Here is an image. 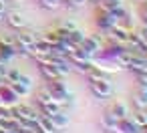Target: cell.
Wrapping results in <instances>:
<instances>
[{
    "instance_id": "cell-18",
    "label": "cell",
    "mask_w": 147,
    "mask_h": 133,
    "mask_svg": "<svg viewBox=\"0 0 147 133\" xmlns=\"http://www.w3.org/2000/svg\"><path fill=\"white\" fill-rule=\"evenodd\" d=\"M133 77H135V83H137V87H145V89H147V71L133 73Z\"/></svg>"
},
{
    "instance_id": "cell-17",
    "label": "cell",
    "mask_w": 147,
    "mask_h": 133,
    "mask_svg": "<svg viewBox=\"0 0 147 133\" xmlns=\"http://www.w3.org/2000/svg\"><path fill=\"white\" fill-rule=\"evenodd\" d=\"M20 71L18 69H14V67H8V71H6V75H4V81L6 83H16L18 79H20Z\"/></svg>"
},
{
    "instance_id": "cell-25",
    "label": "cell",
    "mask_w": 147,
    "mask_h": 133,
    "mask_svg": "<svg viewBox=\"0 0 147 133\" xmlns=\"http://www.w3.org/2000/svg\"><path fill=\"white\" fill-rule=\"evenodd\" d=\"M141 133H143V129H141Z\"/></svg>"
},
{
    "instance_id": "cell-1",
    "label": "cell",
    "mask_w": 147,
    "mask_h": 133,
    "mask_svg": "<svg viewBox=\"0 0 147 133\" xmlns=\"http://www.w3.org/2000/svg\"><path fill=\"white\" fill-rule=\"evenodd\" d=\"M89 91H91V95L95 97V99H109V97H113V83H111V79L105 75V77H101V79H97V81H89Z\"/></svg>"
},
{
    "instance_id": "cell-22",
    "label": "cell",
    "mask_w": 147,
    "mask_h": 133,
    "mask_svg": "<svg viewBox=\"0 0 147 133\" xmlns=\"http://www.w3.org/2000/svg\"><path fill=\"white\" fill-rule=\"evenodd\" d=\"M0 83H4V75H0Z\"/></svg>"
},
{
    "instance_id": "cell-7",
    "label": "cell",
    "mask_w": 147,
    "mask_h": 133,
    "mask_svg": "<svg viewBox=\"0 0 147 133\" xmlns=\"http://www.w3.org/2000/svg\"><path fill=\"white\" fill-rule=\"evenodd\" d=\"M131 30H133L131 26L117 22V24L107 32V36H109V38H113V41H117V43H121V45H125V43H127V38H129V34H131Z\"/></svg>"
},
{
    "instance_id": "cell-3",
    "label": "cell",
    "mask_w": 147,
    "mask_h": 133,
    "mask_svg": "<svg viewBox=\"0 0 147 133\" xmlns=\"http://www.w3.org/2000/svg\"><path fill=\"white\" fill-rule=\"evenodd\" d=\"M81 49H83L91 59H95V57L101 53V49H103V38H101L99 34H85V41L81 43Z\"/></svg>"
},
{
    "instance_id": "cell-20",
    "label": "cell",
    "mask_w": 147,
    "mask_h": 133,
    "mask_svg": "<svg viewBox=\"0 0 147 133\" xmlns=\"http://www.w3.org/2000/svg\"><path fill=\"white\" fill-rule=\"evenodd\" d=\"M139 18H141V24L147 26V6L141 4V10H139Z\"/></svg>"
},
{
    "instance_id": "cell-8",
    "label": "cell",
    "mask_w": 147,
    "mask_h": 133,
    "mask_svg": "<svg viewBox=\"0 0 147 133\" xmlns=\"http://www.w3.org/2000/svg\"><path fill=\"white\" fill-rule=\"evenodd\" d=\"M12 85V89L16 91V95L22 99V97H28L30 93H32V79L28 77V75H20V79L16 81V83H10Z\"/></svg>"
},
{
    "instance_id": "cell-9",
    "label": "cell",
    "mask_w": 147,
    "mask_h": 133,
    "mask_svg": "<svg viewBox=\"0 0 147 133\" xmlns=\"http://www.w3.org/2000/svg\"><path fill=\"white\" fill-rule=\"evenodd\" d=\"M38 71H40V75H42V79H45V81L65 79V77L61 75V71L57 69V65H55V63H42V65H38Z\"/></svg>"
},
{
    "instance_id": "cell-15",
    "label": "cell",
    "mask_w": 147,
    "mask_h": 133,
    "mask_svg": "<svg viewBox=\"0 0 147 133\" xmlns=\"http://www.w3.org/2000/svg\"><path fill=\"white\" fill-rule=\"evenodd\" d=\"M83 41H85V32H83L81 28H75V30L69 32V43H73L75 47H81Z\"/></svg>"
},
{
    "instance_id": "cell-11",
    "label": "cell",
    "mask_w": 147,
    "mask_h": 133,
    "mask_svg": "<svg viewBox=\"0 0 147 133\" xmlns=\"http://www.w3.org/2000/svg\"><path fill=\"white\" fill-rule=\"evenodd\" d=\"M51 121H53V125H55L57 131H63V129L69 127V113H67L65 109H61V111H57L55 115H51Z\"/></svg>"
},
{
    "instance_id": "cell-24",
    "label": "cell",
    "mask_w": 147,
    "mask_h": 133,
    "mask_svg": "<svg viewBox=\"0 0 147 133\" xmlns=\"http://www.w3.org/2000/svg\"><path fill=\"white\" fill-rule=\"evenodd\" d=\"M38 133H42V131H38Z\"/></svg>"
},
{
    "instance_id": "cell-16",
    "label": "cell",
    "mask_w": 147,
    "mask_h": 133,
    "mask_svg": "<svg viewBox=\"0 0 147 133\" xmlns=\"http://www.w3.org/2000/svg\"><path fill=\"white\" fill-rule=\"evenodd\" d=\"M36 2L40 4V8L45 10H59L63 6V0H36Z\"/></svg>"
},
{
    "instance_id": "cell-2",
    "label": "cell",
    "mask_w": 147,
    "mask_h": 133,
    "mask_svg": "<svg viewBox=\"0 0 147 133\" xmlns=\"http://www.w3.org/2000/svg\"><path fill=\"white\" fill-rule=\"evenodd\" d=\"M115 24H117V20H115L107 10H103V8L97 6V10H95V26H97L103 34H107Z\"/></svg>"
},
{
    "instance_id": "cell-13",
    "label": "cell",
    "mask_w": 147,
    "mask_h": 133,
    "mask_svg": "<svg viewBox=\"0 0 147 133\" xmlns=\"http://www.w3.org/2000/svg\"><path fill=\"white\" fill-rule=\"evenodd\" d=\"M131 119L143 129V127H147V109H133L131 111Z\"/></svg>"
},
{
    "instance_id": "cell-12",
    "label": "cell",
    "mask_w": 147,
    "mask_h": 133,
    "mask_svg": "<svg viewBox=\"0 0 147 133\" xmlns=\"http://www.w3.org/2000/svg\"><path fill=\"white\" fill-rule=\"evenodd\" d=\"M119 129H121V133H141V127L131 119V115L125 119H119Z\"/></svg>"
},
{
    "instance_id": "cell-10",
    "label": "cell",
    "mask_w": 147,
    "mask_h": 133,
    "mask_svg": "<svg viewBox=\"0 0 147 133\" xmlns=\"http://www.w3.org/2000/svg\"><path fill=\"white\" fill-rule=\"evenodd\" d=\"M131 105L135 109H145L147 107V89L145 87H135L131 93Z\"/></svg>"
},
{
    "instance_id": "cell-6",
    "label": "cell",
    "mask_w": 147,
    "mask_h": 133,
    "mask_svg": "<svg viewBox=\"0 0 147 133\" xmlns=\"http://www.w3.org/2000/svg\"><path fill=\"white\" fill-rule=\"evenodd\" d=\"M107 111H109L111 115H115L117 119H125V117L131 115V103L121 101V99H115V101L107 107Z\"/></svg>"
},
{
    "instance_id": "cell-5",
    "label": "cell",
    "mask_w": 147,
    "mask_h": 133,
    "mask_svg": "<svg viewBox=\"0 0 147 133\" xmlns=\"http://www.w3.org/2000/svg\"><path fill=\"white\" fill-rule=\"evenodd\" d=\"M4 20H6V24H8L10 28H14V30H20V28H26V26H28L26 16H24L22 12H18V10L6 12V14H4Z\"/></svg>"
},
{
    "instance_id": "cell-4",
    "label": "cell",
    "mask_w": 147,
    "mask_h": 133,
    "mask_svg": "<svg viewBox=\"0 0 147 133\" xmlns=\"http://www.w3.org/2000/svg\"><path fill=\"white\" fill-rule=\"evenodd\" d=\"M0 103L6 105V107H14V105L20 103V97L16 95V91L12 89V85L6 83V81L0 83Z\"/></svg>"
},
{
    "instance_id": "cell-21",
    "label": "cell",
    "mask_w": 147,
    "mask_h": 133,
    "mask_svg": "<svg viewBox=\"0 0 147 133\" xmlns=\"http://www.w3.org/2000/svg\"><path fill=\"white\" fill-rule=\"evenodd\" d=\"M0 12H6V0H0Z\"/></svg>"
},
{
    "instance_id": "cell-19",
    "label": "cell",
    "mask_w": 147,
    "mask_h": 133,
    "mask_svg": "<svg viewBox=\"0 0 147 133\" xmlns=\"http://www.w3.org/2000/svg\"><path fill=\"white\" fill-rule=\"evenodd\" d=\"M59 24H61V26H63V28H65L67 32H71V30L79 28V24H77L75 20H71V18H65V20H63V22H59Z\"/></svg>"
},
{
    "instance_id": "cell-26",
    "label": "cell",
    "mask_w": 147,
    "mask_h": 133,
    "mask_svg": "<svg viewBox=\"0 0 147 133\" xmlns=\"http://www.w3.org/2000/svg\"><path fill=\"white\" fill-rule=\"evenodd\" d=\"M123 2H125V0H123Z\"/></svg>"
},
{
    "instance_id": "cell-14",
    "label": "cell",
    "mask_w": 147,
    "mask_h": 133,
    "mask_svg": "<svg viewBox=\"0 0 147 133\" xmlns=\"http://www.w3.org/2000/svg\"><path fill=\"white\" fill-rule=\"evenodd\" d=\"M42 38L47 41V43H51L53 47H57L59 43H61V34H59V28L57 26H53V28H49L45 34H42Z\"/></svg>"
},
{
    "instance_id": "cell-23",
    "label": "cell",
    "mask_w": 147,
    "mask_h": 133,
    "mask_svg": "<svg viewBox=\"0 0 147 133\" xmlns=\"http://www.w3.org/2000/svg\"><path fill=\"white\" fill-rule=\"evenodd\" d=\"M141 2H145V0H141Z\"/></svg>"
}]
</instances>
